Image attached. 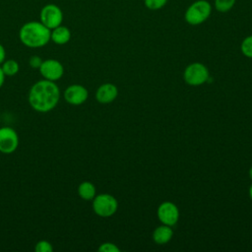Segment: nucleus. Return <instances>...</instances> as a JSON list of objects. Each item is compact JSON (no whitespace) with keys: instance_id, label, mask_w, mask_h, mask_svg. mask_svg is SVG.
<instances>
[{"instance_id":"nucleus-5","label":"nucleus","mask_w":252,"mask_h":252,"mask_svg":"<svg viewBox=\"0 0 252 252\" xmlns=\"http://www.w3.org/2000/svg\"><path fill=\"white\" fill-rule=\"evenodd\" d=\"M210 13L211 6L207 1H197L188 8L185 14V20L191 25H198L207 20Z\"/></svg>"},{"instance_id":"nucleus-13","label":"nucleus","mask_w":252,"mask_h":252,"mask_svg":"<svg viewBox=\"0 0 252 252\" xmlns=\"http://www.w3.org/2000/svg\"><path fill=\"white\" fill-rule=\"evenodd\" d=\"M173 235V231L169 225H160L158 226L153 233V239L158 244H164L168 242Z\"/></svg>"},{"instance_id":"nucleus-1","label":"nucleus","mask_w":252,"mask_h":252,"mask_svg":"<svg viewBox=\"0 0 252 252\" xmlns=\"http://www.w3.org/2000/svg\"><path fill=\"white\" fill-rule=\"evenodd\" d=\"M60 90L58 86L48 80L36 82L29 92V103L37 112H48L58 103Z\"/></svg>"},{"instance_id":"nucleus-22","label":"nucleus","mask_w":252,"mask_h":252,"mask_svg":"<svg viewBox=\"0 0 252 252\" xmlns=\"http://www.w3.org/2000/svg\"><path fill=\"white\" fill-rule=\"evenodd\" d=\"M5 57H6V51L4 46L0 43V64H2L5 61Z\"/></svg>"},{"instance_id":"nucleus-8","label":"nucleus","mask_w":252,"mask_h":252,"mask_svg":"<svg viewBox=\"0 0 252 252\" xmlns=\"http://www.w3.org/2000/svg\"><path fill=\"white\" fill-rule=\"evenodd\" d=\"M39 72L41 76L48 81H58L64 74L63 65L56 59H47L42 61Z\"/></svg>"},{"instance_id":"nucleus-23","label":"nucleus","mask_w":252,"mask_h":252,"mask_svg":"<svg viewBox=\"0 0 252 252\" xmlns=\"http://www.w3.org/2000/svg\"><path fill=\"white\" fill-rule=\"evenodd\" d=\"M4 81H5V74H4V72H3V70L0 66V88L3 86Z\"/></svg>"},{"instance_id":"nucleus-18","label":"nucleus","mask_w":252,"mask_h":252,"mask_svg":"<svg viewBox=\"0 0 252 252\" xmlns=\"http://www.w3.org/2000/svg\"><path fill=\"white\" fill-rule=\"evenodd\" d=\"M34 250L36 252H52L53 247L51 243L47 240H39L34 247Z\"/></svg>"},{"instance_id":"nucleus-15","label":"nucleus","mask_w":252,"mask_h":252,"mask_svg":"<svg viewBox=\"0 0 252 252\" xmlns=\"http://www.w3.org/2000/svg\"><path fill=\"white\" fill-rule=\"evenodd\" d=\"M1 68H2L5 76H14L19 72V69H20L18 62L13 59L5 60L2 63Z\"/></svg>"},{"instance_id":"nucleus-11","label":"nucleus","mask_w":252,"mask_h":252,"mask_svg":"<svg viewBox=\"0 0 252 252\" xmlns=\"http://www.w3.org/2000/svg\"><path fill=\"white\" fill-rule=\"evenodd\" d=\"M118 94L117 88L109 83L103 84L100 87H98L96 93H95V98L100 103H109L113 101Z\"/></svg>"},{"instance_id":"nucleus-6","label":"nucleus","mask_w":252,"mask_h":252,"mask_svg":"<svg viewBox=\"0 0 252 252\" xmlns=\"http://www.w3.org/2000/svg\"><path fill=\"white\" fill-rule=\"evenodd\" d=\"M209 79V71L207 67L201 63H192L188 65L184 71V80L191 86H199Z\"/></svg>"},{"instance_id":"nucleus-19","label":"nucleus","mask_w":252,"mask_h":252,"mask_svg":"<svg viewBox=\"0 0 252 252\" xmlns=\"http://www.w3.org/2000/svg\"><path fill=\"white\" fill-rule=\"evenodd\" d=\"M98 251H100V252H119V248L113 243L105 242V243H102L98 247Z\"/></svg>"},{"instance_id":"nucleus-2","label":"nucleus","mask_w":252,"mask_h":252,"mask_svg":"<svg viewBox=\"0 0 252 252\" xmlns=\"http://www.w3.org/2000/svg\"><path fill=\"white\" fill-rule=\"evenodd\" d=\"M21 42L32 48H38L50 41V30L40 21H32L24 24L19 31Z\"/></svg>"},{"instance_id":"nucleus-4","label":"nucleus","mask_w":252,"mask_h":252,"mask_svg":"<svg viewBox=\"0 0 252 252\" xmlns=\"http://www.w3.org/2000/svg\"><path fill=\"white\" fill-rule=\"evenodd\" d=\"M40 22L49 30H52L60 26L63 22V12L55 4H46L44 5L39 13Z\"/></svg>"},{"instance_id":"nucleus-24","label":"nucleus","mask_w":252,"mask_h":252,"mask_svg":"<svg viewBox=\"0 0 252 252\" xmlns=\"http://www.w3.org/2000/svg\"><path fill=\"white\" fill-rule=\"evenodd\" d=\"M249 195H250V198L252 199V185H251L250 188H249Z\"/></svg>"},{"instance_id":"nucleus-12","label":"nucleus","mask_w":252,"mask_h":252,"mask_svg":"<svg viewBox=\"0 0 252 252\" xmlns=\"http://www.w3.org/2000/svg\"><path fill=\"white\" fill-rule=\"evenodd\" d=\"M71 39V32L65 26H58L50 30V40L58 45L66 44Z\"/></svg>"},{"instance_id":"nucleus-16","label":"nucleus","mask_w":252,"mask_h":252,"mask_svg":"<svg viewBox=\"0 0 252 252\" xmlns=\"http://www.w3.org/2000/svg\"><path fill=\"white\" fill-rule=\"evenodd\" d=\"M241 51L242 53L247 56L252 58V35L246 37L242 43H241Z\"/></svg>"},{"instance_id":"nucleus-9","label":"nucleus","mask_w":252,"mask_h":252,"mask_svg":"<svg viewBox=\"0 0 252 252\" xmlns=\"http://www.w3.org/2000/svg\"><path fill=\"white\" fill-rule=\"evenodd\" d=\"M158 220L166 225H173L177 222L179 212L177 207L171 202H163L158 209Z\"/></svg>"},{"instance_id":"nucleus-25","label":"nucleus","mask_w":252,"mask_h":252,"mask_svg":"<svg viewBox=\"0 0 252 252\" xmlns=\"http://www.w3.org/2000/svg\"><path fill=\"white\" fill-rule=\"evenodd\" d=\"M249 177L252 179V166H251L250 169H249Z\"/></svg>"},{"instance_id":"nucleus-3","label":"nucleus","mask_w":252,"mask_h":252,"mask_svg":"<svg viewBox=\"0 0 252 252\" xmlns=\"http://www.w3.org/2000/svg\"><path fill=\"white\" fill-rule=\"evenodd\" d=\"M94 212L102 218L112 216L118 207L116 199L109 194H99L93 199Z\"/></svg>"},{"instance_id":"nucleus-21","label":"nucleus","mask_w":252,"mask_h":252,"mask_svg":"<svg viewBox=\"0 0 252 252\" xmlns=\"http://www.w3.org/2000/svg\"><path fill=\"white\" fill-rule=\"evenodd\" d=\"M29 63H30V66H31V67L35 68V69H36V68L39 69V67H40V65H41V63H42V60H41V58H40L39 56L34 55V56H32V57L30 58Z\"/></svg>"},{"instance_id":"nucleus-10","label":"nucleus","mask_w":252,"mask_h":252,"mask_svg":"<svg viewBox=\"0 0 252 252\" xmlns=\"http://www.w3.org/2000/svg\"><path fill=\"white\" fill-rule=\"evenodd\" d=\"M89 96L88 90L82 85H71L64 92L65 100L72 105L83 104Z\"/></svg>"},{"instance_id":"nucleus-20","label":"nucleus","mask_w":252,"mask_h":252,"mask_svg":"<svg viewBox=\"0 0 252 252\" xmlns=\"http://www.w3.org/2000/svg\"><path fill=\"white\" fill-rule=\"evenodd\" d=\"M166 0H145V4L150 9H158L165 4Z\"/></svg>"},{"instance_id":"nucleus-7","label":"nucleus","mask_w":252,"mask_h":252,"mask_svg":"<svg viewBox=\"0 0 252 252\" xmlns=\"http://www.w3.org/2000/svg\"><path fill=\"white\" fill-rule=\"evenodd\" d=\"M19 146L17 132L11 127L0 128V152L6 155L14 153Z\"/></svg>"},{"instance_id":"nucleus-17","label":"nucleus","mask_w":252,"mask_h":252,"mask_svg":"<svg viewBox=\"0 0 252 252\" xmlns=\"http://www.w3.org/2000/svg\"><path fill=\"white\" fill-rule=\"evenodd\" d=\"M235 0H216V8L220 12L228 11L234 4Z\"/></svg>"},{"instance_id":"nucleus-14","label":"nucleus","mask_w":252,"mask_h":252,"mask_svg":"<svg viewBox=\"0 0 252 252\" xmlns=\"http://www.w3.org/2000/svg\"><path fill=\"white\" fill-rule=\"evenodd\" d=\"M78 194L84 200H93L95 197V187L93 183L84 181L78 187Z\"/></svg>"}]
</instances>
